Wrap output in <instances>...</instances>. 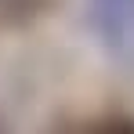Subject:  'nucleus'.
<instances>
[{
    "instance_id": "1",
    "label": "nucleus",
    "mask_w": 134,
    "mask_h": 134,
    "mask_svg": "<svg viewBox=\"0 0 134 134\" xmlns=\"http://www.w3.org/2000/svg\"><path fill=\"white\" fill-rule=\"evenodd\" d=\"M44 4L47 0H0V18L4 22H29V18H36L40 11H44Z\"/></svg>"
},
{
    "instance_id": "2",
    "label": "nucleus",
    "mask_w": 134,
    "mask_h": 134,
    "mask_svg": "<svg viewBox=\"0 0 134 134\" xmlns=\"http://www.w3.org/2000/svg\"><path fill=\"white\" fill-rule=\"evenodd\" d=\"M102 134H134V123L131 120H112V123H105Z\"/></svg>"
}]
</instances>
